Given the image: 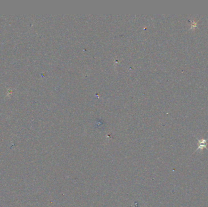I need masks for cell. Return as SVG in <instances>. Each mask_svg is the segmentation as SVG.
Here are the masks:
<instances>
[{
	"label": "cell",
	"instance_id": "1",
	"mask_svg": "<svg viewBox=\"0 0 208 207\" xmlns=\"http://www.w3.org/2000/svg\"><path fill=\"white\" fill-rule=\"evenodd\" d=\"M197 140H198V148L197 149L194 151V152H195L196 151L200 150L201 151H202L203 150L206 149L207 150H208V149L207 148V140L205 138H201V139H198V138H197Z\"/></svg>",
	"mask_w": 208,
	"mask_h": 207
},
{
	"label": "cell",
	"instance_id": "2",
	"mask_svg": "<svg viewBox=\"0 0 208 207\" xmlns=\"http://www.w3.org/2000/svg\"><path fill=\"white\" fill-rule=\"evenodd\" d=\"M196 26H197V22H195V21H193V22H192V27H191V29H192V28H195V27H196Z\"/></svg>",
	"mask_w": 208,
	"mask_h": 207
}]
</instances>
